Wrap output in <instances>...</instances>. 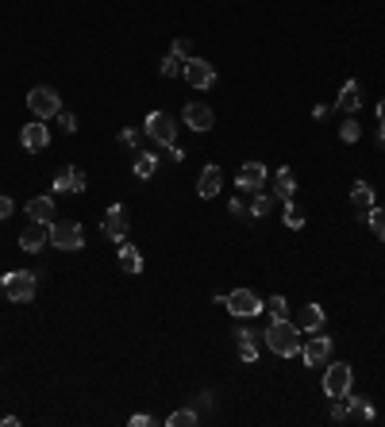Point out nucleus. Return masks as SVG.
<instances>
[{"instance_id": "40", "label": "nucleus", "mask_w": 385, "mask_h": 427, "mask_svg": "<svg viewBox=\"0 0 385 427\" xmlns=\"http://www.w3.org/2000/svg\"><path fill=\"white\" fill-rule=\"evenodd\" d=\"M166 151H170V158H174V162H182V158H185V151H182V146H177V143H170Z\"/></svg>"}, {"instance_id": "33", "label": "nucleus", "mask_w": 385, "mask_h": 427, "mask_svg": "<svg viewBox=\"0 0 385 427\" xmlns=\"http://www.w3.org/2000/svg\"><path fill=\"white\" fill-rule=\"evenodd\" d=\"M174 54H177L182 62H189V58H193V43H189V39H174Z\"/></svg>"}, {"instance_id": "22", "label": "nucleus", "mask_w": 385, "mask_h": 427, "mask_svg": "<svg viewBox=\"0 0 385 427\" xmlns=\"http://www.w3.org/2000/svg\"><path fill=\"white\" fill-rule=\"evenodd\" d=\"M27 216L51 224V219H54V196H31V200H27Z\"/></svg>"}, {"instance_id": "28", "label": "nucleus", "mask_w": 385, "mask_h": 427, "mask_svg": "<svg viewBox=\"0 0 385 427\" xmlns=\"http://www.w3.org/2000/svg\"><path fill=\"white\" fill-rule=\"evenodd\" d=\"M162 77H182V70H185V62L177 58V54H166V58H162Z\"/></svg>"}, {"instance_id": "4", "label": "nucleus", "mask_w": 385, "mask_h": 427, "mask_svg": "<svg viewBox=\"0 0 385 427\" xmlns=\"http://www.w3.org/2000/svg\"><path fill=\"white\" fill-rule=\"evenodd\" d=\"M27 108L35 112V120H51V116L62 112V101H58V93H54L51 85H35L27 93Z\"/></svg>"}, {"instance_id": "31", "label": "nucleus", "mask_w": 385, "mask_h": 427, "mask_svg": "<svg viewBox=\"0 0 385 427\" xmlns=\"http://www.w3.org/2000/svg\"><path fill=\"white\" fill-rule=\"evenodd\" d=\"M358 135H362V131H358V123L351 120V116L339 123V139H343V143H358Z\"/></svg>"}, {"instance_id": "24", "label": "nucleus", "mask_w": 385, "mask_h": 427, "mask_svg": "<svg viewBox=\"0 0 385 427\" xmlns=\"http://www.w3.org/2000/svg\"><path fill=\"white\" fill-rule=\"evenodd\" d=\"M343 400H347V420H351V416H358V420H374V408H370V400H366V397H351V393H347Z\"/></svg>"}, {"instance_id": "30", "label": "nucleus", "mask_w": 385, "mask_h": 427, "mask_svg": "<svg viewBox=\"0 0 385 427\" xmlns=\"http://www.w3.org/2000/svg\"><path fill=\"white\" fill-rule=\"evenodd\" d=\"M266 312L274 319H289V305H285V297H270L266 300Z\"/></svg>"}, {"instance_id": "37", "label": "nucleus", "mask_w": 385, "mask_h": 427, "mask_svg": "<svg viewBox=\"0 0 385 427\" xmlns=\"http://www.w3.org/2000/svg\"><path fill=\"white\" fill-rule=\"evenodd\" d=\"M154 420H151V416H146V412H135V416H131V427H151Z\"/></svg>"}, {"instance_id": "39", "label": "nucleus", "mask_w": 385, "mask_h": 427, "mask_svg": "<svg viewBox=\"0 0 385 427\" xmlns=\"http://www.w3.org/2000/svg\"><path fill=\"white\" fill-rule=\"evenodd\" d=\"M12 216V200H8V196H0V219H8Z\"/></svg>"}, {"instance_id": "11", "label": "nucleus", "mask_w": 385, "mask_h": 427, "mask_svg": "<svg viewBox=\"0 0 385 427\" xmlns=\"http://www.w3.org/2000/svg\"><path fill=\"white\" fill-rule=\"evenodd\" d=\"M182 77L189 81L193 89H212V85H216V70H212L208 62H201V58H189V62H185Z\"/></svg>"}, {"instance_id": "42", "label": "nucleus", "mask_w": 385, "mask_h": 427, "mask_svg": "<svg viewBox=\"0 0 385 427\" xmlns=\"http://www.w3.org/2000/svg\"><path fill=\"white\" fill-rule=\"evenodd\" d=\"M378 123H385V96L378 101Z\"/></svg>"}, {"instance_id": "8", "label": "nucleus", "mask_w": 385, "mask_h": 427, "mask_svg": "<svg viewBox=\"0 0 385 427\" xmlns=\"http://www.w3.org/2000/svg\"><path fill=\"white\" fill-rule=\"evenodd\" d=\"M301 358H305L308 366H324L327 358H332V339H327L324 331H313V339H305V347H301Z\"/></svg>"}, {"instance_id": "13", "label": "nucleus", "mask_w": 385, "mask_h": 427, "mask_svg": "<svg viewBox=\"0 0 385 427\" xmlns=\"http://www.w3.org/2000/svg\"><path fill=\"white\" fill-rule=\"evenodd\" d=\"M235 185H239L243 193H262V185H266V166H262V162H247V166L239 170V177H235Z\"/></svg>"}, {"instance_id": "41", "label": "nucleus", "mask_w": 385, "mask_h": 427, "mask_svg": "<svg viewBox=\"0 0 385 427\" xmlns=\"http://www.w3.org/2000/svg\"><path fill=\"white\" fill-rule=\"evenodd\" d=\"M378 146L385 151V123H378Z\"/></svg>"}, {"instance_id": "10", "label": "nucleus", "mask_w": 385, "mask_h": 427, "mask_svg": "<svg viewBox=\"0 0 385 427\" xmlns=\"http://www.w3.org/2000/svg\"><path fill=\"white\" fill-rule=\"evenodd\" d=\"M101 231L108 235L112 243H124V239H127V212H124V204H112V208L104 212Z\"/></svg>"}, {"instance_id": "6", "label": "nucleus", "mask_w": 385, "mask_h": 427, "mask_svg": "<svg viewBox=\"0 0 385 427\" xmlns=\"http://www.w3.org/2000/svg\"><path fill=\"white\" fill-rule=\"evenodd\" d=\"M51 243L58 246V250H81V246H85V227L73 224V219L51 224Z\"/></svg>"}, {"instance_id": "27", "label": "nucleus", "mask_w": 385, "mask_h": 427, "mask_svg": "<svg viewBox=\"0 0 385 427\" xmlns=\"http://www.w3.org/2000/svg\"><path fill=\"white\" fill-rule=\"evenodd\" d=\"M247 208H251V216H255V219H262V216H270V208H274V196L255 193V200H251Z\"/></svg>"}, {"instance_id": "29", "label": "nucleus", "mask_w": 385, "mask_h": 427, "mask_svg": "<svg viewBox=\"0 0 385 427\" xmlns=\"http://www.w3.org/2000/svg\"><path fill=\"white\" fill-rule=\"evenodd\" d=\"M196 420H201V416H196L193 408H182V412H174V416L166 420V427H193Z\"/></svg>"}, {"instance_id": "34", "label": "nucleus", "mask_w": 385, "mask_h": 427, "mask_svg": "<svg viewBox=\"0 0 385 427\" xmlns=\"http://www.w3.org/2000/svg\"><path fill=\"white\" fill-rule=\"evenodd\" d=\"M227 208H232V216H239V219H251V208H247V204H243V196H232V204H227Z\"/></svg>"}, {"instance_id": "26", "label": "nucleus", "mask_w": 385, "mask_h": 427, "mask_svg": "<svg viewBox=\"0 0 385 427\" xmlns=\"http://www.w3.org/2000/svg\"><path fill=\"white\" fill-rule=\"evenodd\" d=\"M282 219H285V227H289V231H301V227H305V212L297 208V204L293 200H285V212H282Z\"/></svg>"}, {"instance_id": "16", "label": "nucleus", "mask_w": 385, "mask_h": 427, "mask_svg": "<svg viewBox=\"0 0 385 427\" xmlns=\"http://www.w3.org/2000/svg\"><path fill=\"white\" fill-rule=\"evenodd\" d=\"M335 108H339L343 116H355V112L362 108V89H358V81H347V85L339 89V101H335Z\"/></svg>"}, {"instance_id": "23", "label": "nucleus", "mask_w": 385, "mask_h": 427, "mask_svg": "<svg viewBox=\"0 0 385 427\" xmlns=\"http://www.w3.org/2000/svg\"><path fill=\"white\" fill-rule=\"evenodd\" d=\"M297 327L301 331H324V308L320 305H308V308H301V319H297Z\"/></svg>"}, {"instance_id": "9", "label": "nucleus", "mask_w": 385, "mask_h": 427, "mask_svg": "<svg viewBox=\"0 0 385 427\" xmlns=\"http://www.w3.org/2000/svg\"><path fill=\"white\" fill-rule=\"evenodd\" d=\"M46 243H51V224H43V219H31V224L20 231V246L27 254H39Z\"/></svg>"}, {"instance_id": "35", "label": "nucleus", "mask_w": 385, "mask_h": 427, "mask_svg": "<svg viewBox=\"0 0 385 427\" xmlns=\"http://www.w3.org/2000/svg\"><path fill=\"white\" fill-rule=\"evenodd\" d=\"M58 123H62L65 135H73V131H77V116H73V112H58Z\"/></svg>"}, {"instance_id": "38", "label": "nucleus", "mask_w": 385, "mask_h": 427, "mask_svg": "<svg viewBox=\"0 0 385 427\" xmlns=\"http://www.w3.org/2000/svg\"><path fill=\"white\" fill-rule=\"evenodd\" d=\"M332 420H335V423H343V420H347V404H343V400L332 408Z\"/></svg>"}, {"instance_id": "20", "label": "nucleus", "mask_w": 385, "mask_h": 427, "mask_svg": "<svg viewBox=\"0 0 385 427\" xmlns=\"http://www.w3.org/2000/svg\"><path fill=\"white\" fill-rule=\"evenodd\" d=\"M235 343H239L243 362H258V343H255V331H251V327H239V331H235Z\"/></svg>"}, {"instance_id": "25", "label": "nucleus", "mask_w": 385, "mask_h": 427, "mask_svg": "<svg viewBox=\"0 0 385 427\" xmlns=\"http://www.w3.org/2000/svg\"><path fill=\"white\" fill-rule=\"evenodd\" d=\"M154 170H158V154H146V151H139L135 154V177H154Z\"/></svg>"}, {"instance_id": "14", "label": "nucleus", "mask_w": 385, "mask_h": 427, "mask_svg": "<svg viewBox=\"0 0 385 427\" xmlns=\"http://www.w3.org/2000/svg\"><path fill=\"white\" fill-rule=\"evenodd\" d=\"M54 193H85V174L77 166H65L54 177Z\"/></svg>"}, {"instance_id": "12", "label": "nucleus", "mask_w": 385, "mask_h": 427, "mask_svg": "<svg viewBox=\"0 0 385 427\" xmlns=\"http://www.w3.org/2000/svg\"><path fill=\"white\" fill-rule=\"evenodd\" d=\"M182 120H185V127H189V131H208L212 123H216L212 108H208V104H201V101H189V104H185Z\"/></svg>"}, {"instance_id": "17", "label": "nucleus", "mask_w": 385, "mask_h": 427, "mask_svg": "<svg viewBox=\"0 0 385 427\" xmlns=\"http://www.w3.org/2000/svg\"><path fill=\"white\" fill-rule=\"evenodd\" d=\"M20 143L27 146V151H43L46 143H51V131H46V123L43 120H35V123H27V127H23V135H20Z\"/></svg>"}, {"instance_id": "32", "label": "nucleus", "mask_w": 385, "mask_h": 427, "mask_svg": "<svg viewBox=\"0 0 385 427\" xmlns=\"http://www.w3.org/2000/svg\"><path fill=\"white\" fill-rule=\"evenodd\" d=\"M366 224L374 227V235H378V239L385 243V208H374L370 216H366Z\"/></svg>"}, {"instance_id": "7", "label": "nucleus", "mask_w": 385, "mask_h": 427, "mask_svg": "<svg viewBox=\"0 0 385 427\" xmlns=\"http://www.w3.org/2000/svg\"><path fill=\"white\" fill-rule=\"evenodd\" d=\"M146 135L158 146H170V143H177V123L170 120L166 112H151V116H146Z\"/></svg>"}, {"instance_id": "1", "label": "nucleus", "mask_w": 385, "mask_h": 427, "mask_svg": "<svg viewBox=\"0 0 385 427\" xmlns=\"http://www.w3.org/2000/svg\"><path fill=\"white\" fill-rule=\"evenodd\" d=\"M266 347L274 350L277 358H297L301 347H305V339H301V327L289 324V319H274L266 331Z\"/></svg>"}, {"instance_id": "2", "label": "nucleus", "mask_w": 385, "mask_h": 427, "mask_svg": "<svg viewBox=\"0 0 385 427\" xmlns=\"http://www.w3.org/2000/svg\"><path fill=\"white\" fill-rule=\"evenodd\" d=\"M0 289H4L8 300H15V305H27V300H35L39 274H31V269H12V274L0 277Z\"/></svg>"}, {"instance_id": "36", "label": "nucleus", "mask_w": 385, "mask_h": 427, "mask_svg": "<svg viewBox=\"0 0 385 427\" xmlns=\"http://www.w3.org/2000/svg\"><path fill=\"white\" fill-rule=\"evenodd\" d=\"M120 143H124V146H135V143H139V131H131V127L120 131Z\"/></svg>"}, {"instance_id": "5", "label": "nucleus", "mask_w": 385, "mask_h": 427, "mask_svg": "<svg viewBox=\"0 0 385 427\" xmlns=\"http://www.w3.org/2000/svg\"><path fill=\"white\" fill-rule=\"evenodd\" d=\"M224 308L232 312V316H258V312H266V300H258L251 289H232L224 297Z\"/></svg>"}, {"instance_id": "19", "label": "nucleus", "mask_w": 385, "mask_h": 427, "mask_svg": "<svg viewBox=\"0 0 385 427\" xmlns=\"http://www.w3.org/2000/svg\"><path fill=\"white\" fill-rule=\"evenodd\" d=\"M120 269H124L127 277H139V274H143V254H139L131 243L120 246Z\"/></svg>"}, {"instance_id": "3", "label": "nucleus", "mask_w": 385, "mask_h": 427, "mask_svg": "<svg viewBox=\"0 0 385 427\" xmlns=\"http://www.w3.org/2000/svg\"><path fill=\"white\" fill-rule=\"evenodd\" d=\"M351 381H355V369H351L347 362H332L324 369V393L332 400H343L351 393Z\"/></svg>"}, {"instance_id": "21", "label": "nucleus", "mask_w": 385, "mask_h": 427, "mask_svg": "<svg viewBox=\"0 0 385 427\" xmlns=\"http://www.w3.org/2000/svg\"><path fill=\"white\" fill-rule=\"evenodd\" d=\"M274 181H277V185H274V196H277V200H293V193H297V177H293V170L282 166Z\"/></svg>"}, {"instance_id": "18", "label": "nucleus", "mask_w": 385, "mask_h": 427, "mask_svg": "<svg viewBox=\"0 0 385 427\" xmlns=\"http://www.w3.org/2000/svg\"><path fill=\"white\" fill-rule=\"evenodd\" d=\"M351 208H355V212H358V216H362V219L370 216L374 208H378V200H374V189L366 185V181H358L355 189H351Z\"/></svg>"}, {"instance_id": "15", "label": "nucleus", "mask_w": 385, "mask_h": 427, "mask_svg": "<svg viewBox=\"0 0 385 427\" xmlns=\"http://www.w3.org/2000/svg\"><path fill=\"white\" fill-rule=\"evenodd\" d=\"M220 189H224V170H220V166H204L201 170V181H196V193H201L204 200H212Z\"/></svg>"}]
</instances>
